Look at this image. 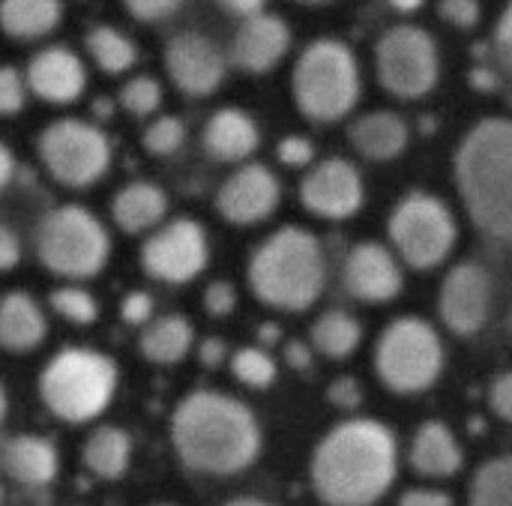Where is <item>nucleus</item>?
I'll use <instances>...</instances> for the list:
<instances>
[{
    "instance_id": "6e6d98bb",
    "label": "nucleus",
    "mask_w": 512,
    "mask_h": 506,
    "mask_svg": "<svg viewBox=\"0 0 512 506\" xmlns=\"http://www.w3.org/2000/svg\"><path fill=\"white\" fill-rule=\"evenodd\" d=\"M300 3H330V0H300Z\"/></svg>"
},
{
    "instance_id": "49530a36",
    "label": "nucleus",
    "mask_w": 512,
    "mask_h": 506,
    "mask_svg": "<svg viewBox=\"0 0 512 506\" xmlns=\"http://www.w3.org/2000/svg\"><path fill=\"white\" fill-rule=\"evenodd\" d=\"M399 506H453V498L441 489H408Z\"/></svg>"
},
{
    "instance_id": "b1692460",
    "label": "nucleus",
    "mask_w": 512,
    "mask_h": 506,
    "mask_svg": "<svg viewBox=\"0 0 512 506\" xmlns=\"http://www.w3.org/2000/svg\"><path fill=\"white\" fill-rule=\"evenodd\" d=\"M48 336V321L39 303L24 291H9L0 300V348L9 354L36 351Z\"/></svg>"
},
{
    "instance_id": "6ab92c4d",
    "label": "nucleus",
    "mask_w": 512,
    "mask_h": 506,
    "mask_svg": "<svg viewBox=\"0 0 512 506\" xmlns=\"http://www.w3.org/2000/svg\"><path fill=\"white\" fill-rule=\"evenodd\" d=\"M291 48V27L270 12L243 18L231 42V60L252 75H264L282 63Z\"/></svg>"
},
{
    "instance_id": "e433bc0d",
    "label": "nucleus",
    "mask_w": 512,
    "mask_h": 506,
    "mask_svg": "<svg viewBox=\"0 0 512 506\" xmlns=\"http://www.w3.org/2000/svg\"><path fill=\"white\" fill-rule=\"evenodd\" d=\"M438 15L459 30H471L480 21V0H441Z\"/></svg>"
},
{
    "instance_id": "ea45409f",
    "label": "nucleus",
    "mask_w": 512,
    "mask_h": 506,
    "mask_svg": "<svg viewBox=\"0 0 512 506\" xmlns=\"http://www.w3.org/2000/svg\"><path fill=\"white\" fill-rule=\"evenodd\" d=\"M153 309H156V303H153V297L147 291H132L120 303V318L129 327H144L153 318Z\"/></svg>"
},
{
    "instance_id": "f03ea898",
    "label": "nucleus",
    "mask_w": 512,
    "mask_h": 506,
    "mask_svg": "<svg viewBox=\"0 0 512 506\" xmlns=\"http://www.w3.org/2000/svg\"><path fill=\"white\" fill-rule=\"evenodd\" d=\"M258 417L234 396L195 390L171 414V447L177 459L207 477H234L261 456Z\"/></svg>"
},
{
    "instance_id": "13d9d810",
    "label": "nucleus",
    "mask_w": 512,
    "mask_h": 506,
    "mask_svg": "<svg viewBox=\"0 0 512 506\" xmlns=\"http://www.w3.org/2000/svg\"><path fill=\"white\" fill-rule=\"evenodd\" d=\"M156 506H168V504H156Z\"/></svg>"
},
{
    "instance_id": "c756f323",
    "label": "nucleus",
    "mask_w": 512,
    "mask_h": 506,
    "mask_svg": "<svg viewBox=\"0 0 512 506\" xmlns=\"http://www.w3.org/2000/svg\"><path fill=\"white\" fill-rule=\"evenodd\" d=\"M84 48L90 54V60L108 72V75H120L129 72L138 63V45L117 27L111 24H99L84 36Z\"/></svg>"
},
{
    "instance_id": "09e8293b",
    "label": "nucleus",
    "mask_w": 512,
    "mask_h": 506,
    "mask_svg": "<svg viewBox=\"0 0 512 506\" xmlns=\"http://www.w3.org/2000/svg\"><path fill=\"white\" fill-rule=\"evenodd\" d=\"M285 363L297 372H309L312 366V348L306 342H288L285 345Z\"/></svg>"
},
{
    "instance_id": "603ef678",
    "label": "nucleus",
    "mask_w": 512,
    "mask_h": 506,
    "mask_svg": "<svg viewBox=\"0 0 512 506\" xmlns=\"http://www.w3.org/2000/svg\"><path fill=\"white\" fill-rule=\"evenodd\" d=\"M222 506H273V504H267V501H261V498H231V501H225Z\"/></svg>"
},
{
    "instance_id": "f704fd0d",
    "label": "nucleus",
    "mask_w": 512,
    "mask_h": 506,
    "mask_svg": "<svg viewBox=\"0 0 512 506\" xmlns=\"http://www.w3.org/2000/svg\"><path fill=\"white\" fill-rule=\"evenodd\" d=\"M183 141H186V123L171 114L156 117L141 135V144L150 156H171L183 147Z\"/></svg>"
},
{
    "instance_id": "72a5a7b5",
    "label": "nucleus",
    "mask_w": 512,
    "mask_h": 506,
    "mask_svg": "<svg viewBox=\"0 0 512 506\" xmlns=\"http://www.w3.org/2000/svg\"><path fill=\"white\" fill-rule=\"evenodd\" d=\"M120 105L135 117H150L162 105V84L153 75H135L120 87Z\"/></svg>"
},
{
    "instance_id": "9b49d317",
    "label": "nucleus",
    "mask_w": 512,
    "mask_h": 506,
    "mask_svg": "<svg viewBox=\"0 0 512 506\" xmlns=\"http://www.w3.org/2000/svg\"><path fill=\"white\" fill-rule=\"evenodd\" d=\"M375 72L381 87L396 99H423L441 75L438 45L417 24H396L375 45Z\"/></svg>"
},
{
    "instance_id": "2f4dec72",
    "label": "nucleus",
    "mask_w": 512,
    "mask_h": 506,
    "mask_svg": "<svg viewBox=\"0 0 512 506\" xmlns=\"http://www.w3.org/2000/svg\"><path fill=\"white\" fill-rule=\"evenodd\" d=\"M231 375L252 390H267L279 378L276 360L264 348H240L231 357Z\"/></svg>"
},
{
    "instance_id": "2eb2a0df",
    "label": "nucleus",
    "mask_w": 512,
    "mask_h": 506,
    "mask_svg": "<svg viewBox=\"0 0 512 506\" xmlns=\"http://www.w3.org/2000/svg\"><path fill=\"white\" fill-rule=\"evenodd\" d=\"M165 72L183 96H210L225 81V54L210 36L186 30L168 39Z\"/></svg>"
},
{
    "instance_id": "79ce46f5",
    "label": "nucleus",
    "mask_w": 512,
    "mask_h": 506,
    "mask_svg": "<svg viewBox=\"0 0 512 506\" xmlns=\"http://www.w3.org/2000/svg\"><path fill=\"white\" fill-rule=\"evenodd\" d=\"M489 408L501 423H512V375L501 372L489 387Z\"/></svg>"
},
{
    "instance_id": "5701e85b",
    "label": "nucleus",
    "mask_w": 512,
    "mask_h": 506,
    "mask_svg": "<svg viewBox=\"0 0 512 506\" xmlns=\"http://www.w3.org/2000/svg\"><path fill=\"white\" fill-rule=\"evenodd\" d=\"M3 471L30 489H42L48 486L57 471H60V453L48 438L39 435H15L6 447H3Z\"/></svg>"
},
{
    "instance_id": "9d476101",
    "label": "nucleus",
    "mask_w": 512,
    "mask_h": 506,
    "mask_svg": "<svg viewBox=\"0 0 512 506\" xmlns=\"http://www.w3.org/2000/svg\"><path fill=\"white\" fill-rule=\"evenodd\" d=\"M36 150L51 180L66 189H87L111 168L108 135L99 126L75 117L48 123L36 141Z\"/></svg>"
},
{
    "instance_id": "4d7b16f0",
    "label": "nucleus",
    "mask_w": 512,
    "mask_h": 506,
    "mask_svg": "<svg viewBox=\"0 0 512 506\" xmlns=\"http://www.w3.org/2000/svg\"><path fill=\"white\" fill-rule=\"evenodd\" d=\"M3 495H6V492H3V483H0V504H3Z\"/></svg>"
},
{
    "instance_id": "c9c22d12",
    "label": "nucleus",
    "mask_w": 512,
    "mask_h": 506,
    "mask_svg": "<svg viewBox=\"0 0 512 506\" xmlns=\"http://www.w3.org/2000/svg\"><path fill=\"white\" fill-rule=\"evenodd\" d=\"M27 105V84L15 66H0V117H12Z\"/></svg>"
},
{
    "instance_id": "a18cd8bd",
    "label": "nucleus",
    "mask_w": 512,
    "mask_h": 506,
    "mask_svg": "<svg viewBox=\"0 0 512 506\" xmlns=\"http://www.w3.org/2000/svg\"><path fill=\"white\" fill-rule=\"evenodd\" d=\"M21 261V240L12 228L0 222V273L12 270Z\"/></svg>"
},
{
    "instance_id": "6e6552de",
    "label": "nucleus",
    "mask_w": 512,
    "mask_h": 506,
    "mask_svg": "<svg viewBox=\"0 0 512 506\" xmlns=\"http://www.w3.org/2000/svg\"><path fill=\"white\" fill-rule=\"evenodd\" d=\"M444 345L438 330L414 315H402L384 327L375 345V372L396 396H417L444 375Z\"/></svg>"
},
{
    "instance_id": "aec40b11",
    "label": "nucleus",
    "mask_w": 512,
    "mask_h": 506,
    "mask_svg": "<svg viewBox=\"0 0 512 506\" xmlns=\"http://www.w3.org/2000/svg\"><path fill=\"white\" fill-rule=\"evenodd\" d=\"M348 141L369 162H393L408 150L411 129L396 111H369L348 126Z\"/></svg>"
},
{
    "instance_id": "39448f33",
    "label": "nucleus",
    "mask_w": 512,
    "mask_h": 506,
    "mask_svg": "<svg viewBox=\"0 0 512 506\" xmlns=\"http://www.w3.org/2000/svg\"><path fill=\"white\" fill-rule=\"evenodd\" d=\"M360 63L339 39H315L303 48L291 72L294 105L306 120H345L360 102Z\"/></svg>"
},
{
    "instance_id": "5fc2aeb1",
    "label": "nucleus",
    "mask_w": 512,
    "mask_h": 506,
    "mask_svg": "<svg viewBox=\"0 0 512 506\" xmlns=\"http://www.w3.org/2000/svg\"><path fill=\"white\" fill-rule=\"evenodd\" d=\"M6 417V393H3V387H0V420Z\"/></svg>"
},
{
    "instance_id": "473e14b6",
    "label": "nucleus",
    "mask_w": 512,
    "mask_h": 506,
    "mask_svg": "<svg viewBox=\"0 0 512 506\" xmlns=\"http://www.w3.org/2000/svg\"><path fill=\"white\" fill-rule=\"evenodd\" d=\"M48 303H51V309H54L63 321H69V324H75V327H90V324L99 318V303H96V297H93L90 291L78 288V285L54 288L51 297H48Z\"/></svg>"
},
{
    "instance_id": "393cba45",
    "label": "nucleus",
    "mask_w": 512,
    "mask_h": 506,
    "mask_svg": "<svg viewBox=\"0 0 512 506\" xmlns=\"http://www.w3.org/2000/svg\"><path fill=\"white\" fill-rule=\"evenodd\" d=\"M168 216V195L156 183L135 180L123 186L111 201V219L123 234H144L162 225Z\"/></svg>"
},
{
    "instance_id": "1a4fd4ad",
    "label": "nucleus",
    "mask_w": 512,
    "mask_h": 506,
    "mask_svg": "<svg viewBox=\"0 0 512 506\" xmlns=\"http://www.w3.org/2000/svg\"><path fill=\"white\" fill-rule=\"evenodd\" d=\"M387 234L396 255L414 270L444 264L459 240L453 210L432 192H408L387 219Z\"/></svg>"
},
{
    "instance_id": "0eeeda50",
    "label": "nucleus",
    "mask_w": 512,
    "mask_h": 506,
    "mask_svg": "<svg viewBox=\"0 0 512 506\" xmlns=\"http://www.w3.org/2000/svg\"><path fill=\"white\" fill-rule=\"evenodd\" d=\"M33 243L42 267L72 282L93 279L111 258L105 225L78 204H63L45 213L36 225Z\"/></svg>"
},
{
    "instance_id": "4be33fe9",
    "label": "nucleus",
    "mask_w": 512,
    "mask_h": 506,
    "mask_svg": "<svg viewBox=\"0 0 512 506\" xmlns=\"http://www.w3.org/2000/svg\"><path fill=\"white\" fill-rule=\"evenodd\" d=\"M261 144L258 123L240 108H219L204 126V150L216 162H246Z\"/></svg>"
},
{
    "instance_id": "4c0bfd02",
    "label": "nucleus",
    "mask_w": 512,
    "mask_h": 506,
    "mask_svg": "<svg viewBox=\"0 0 512 506\" xmlns=\"http://www.w3.org/2000/svg\"><path fill=\"white\" fill-rule=\"evenodd\" d=\"M276 156H279V162L288 165V168H306V165H312V159H315V147H312V141L303 138V135H288V138L279 141Z\"/></svg>"
},
{
    "instance_id": "3c124183",
    "label": "nucleus",
    "mask_w": 512,
    "mask_h": 506,
    "mask_svg": "<svg viewBox=\"0 0 512 506\" xmlns=\"http://www.w3.org/2000/svg\"><path fill=\"white\" fill-rule=\"evenodd\" d=\"M15 177V156L6 144H0V192L12 183Z\"/></svg>"
},
{
    "instance_id": "cd10ccee",
    "label": "nucleus",
    "mask_w": 512,
    "mask_h": 506,
    "mask_svg": "<svg viewBox=\"0 0 512 506\" xmlns=\"http://www.w3.org/2000/svg\"><path fill=\"white\" fill-rule=\"evenodd\" d=\"M63 21L60 0H0V30L12 39H42Z\"/></svg>"
},
{
    "instance_id": "37998d69",
    "label": "nucleus",
    "mask_w": 512,
    "mask_h": 506,
    "mask_svg": "<svg viewBox=\"0 0 512 506\" xmlns=\"http://www.w3.org/2000/svg\"><path fill=\"white\" fill-rule=\"evenodd\" d=\"M327 399H330V405H336L342 411H354L363 402V390L354 378H336L327 390Z\"/></svg>"
},
{
    "instance_id": "864d4df0",
    "label": "nucleus",
    "mask_w": 512,
    "mask_h": 506,
    "mask_svg": "<svg viewBox=\"0 0 512 506\" xmlns=\"http://www.w3.org/2000/svg\"><path fill=\"white\" fill-rule=\"evenodd\" d=\"M399 12H414V9H420L423 6V0H390Z\"/></svg>"
},
{
    "instance_id": "de8ad7c7",
    "label": "nucleus",
    "mask_w": 512,
    "mask_h": 506,
    "mask_svg": "<svg viewBox=\"0 0 512 506\" xmlns=\"http://www.w3.org/2000/svg\"><path fill=\"white\" fill-rule=\"evenodd\" d=\"M201 363L204 366H210V369H216V366H222L225 363V357H228V348H225V342L219 339V336H210V339H204L201 342Z\"/></svg>"
},
{
    "instance_id": "a211bd4d",
    "label": "nucleus",
    "mask_w": 512,
    "mask_h": 506,
    "mask_svg": "<svg viewBox=\"0 0 512 506\" xmlns=\"http://www.w3.org/2000/svg\"><path fill=\"white\" fill-rule=\"evenodd\" d=\"M24 84L27 93L39 96L48 105H69L84 93L87 69L75 51L63 45H51L30 57L24 69Z\"/></svg>"
},
{
    "instance_id": "412c9836",
    "label": "nucleus",
    "mask_w": 512,
    "mask_h": 506,
    "mask_svg": "<svg viewBox=\"0 0 512 506\" xmlns=\"http://www.w3.org/2000/svg\"><path fill=\"white\" fill-rule=\"evenodd\" d=\"M408 462L426 480H450L462 471L465 456L453 429L441 420H429L417 429Z\"/></svg>"
},
{
    "instance_id": "f8f14e48",
    "label": "nucleus",
    "mask_w": 512,
    "mask_h": 506,
    "mask_svg": "<svg viewBox=\"0 0 512 506\" xmlns=\"http://www.w3.org/2000/svg\"><path fill=\"white\" fill-rule=\"evenodd\" d=\"M207 261H210L207 231L189 216L156 225L141 246L144 273L165 285H186L198 279Z\"/></svg>"
},
{
    "instance_id": "a878e982",
    "label": "nucleus",
    "mask_w": 512,
    "mask_h": 506,
    "mask_svg": "<svg viewBox=\"0 0 512 506\" xmlns=\"http://www.w3.org/2000/svg\"><path fill=\"white\" fill-rule=\"evenodd\" d=\"M192 345H195V330L186 315L150 318L138 339L144 360H150L156 366H174V363L186 360Z\"/></svg>"
},
{
    "instance_id": "ddd939ff",
    "label": "nucleus",
    "mask_w": 512,
    "mask_h": 506,
    "mask_svg": "<svg viewBox=\"0 0 512 506\" xmlns=\"http://www.w3.org/2000/svg\"><path fill=\"white\" fill-rule=\"evenodd\" d=\"M495 306V279L477 261H462L447 270L438 291V315L453 336H477Z\"/></svg>"
},
{
    "instance_id": "4468645a",
    "label": "nucleus",
    "mask_w": 512,
    "mask_h": 506,
    "mask_svg": "<svg viewBox=\"0 0 512 506\" xmlns=\"http://www.w3.org/2000/svg\"><path fill=\"white\" fill-rule=\"evenodd\" d=\"M363 198H366L363 174L357 171V165H351L348 159H339V156L312 165L300 183L303 207L312 216L330 219V222L357 216L363 207Z\"/></svg>"
},
{
    "instance_id": "7ed1b4c3",
    "label": "nucleus",
    "mask_w": 512,
    "mask_h": 506,
    "mask_svg": "<svg viewBox=\"0 0 512 506\" xmlns=\"http://www.w3.org/2000/svg\"><path fill=\"white\" fill-rule=\"evenodd\" d=\"M453 174L474 228L495 240L512 237V123L507 117L477 120L456 147Z\"/></svg>"
},
{
    "instance_id": "c85d7f7f",
    "label": "nucleus",
    "mask_w": 512,
    "mask_h": 506,
    "mask_svg": "<svg viewBox=\"0 0 512 506\" xmlns=\"http://www.w3.org/2000/svg\"><path fill=\"white\" fill-rule=\"evenodd\" d=\"M309 339H312V348L318 354H324L327 360H345L360 348L363 327H360V321L354 315L330 309L312 324Z\"/></svg>"
},
{
    "instance_id": "20e7f679",
    "label": "nucleus",
    "mask_w": 512,
    "mask_h": 506,
    "mask_svg": "<svg viewBox=\"0 0 512 506\" xmlns=\"http://www.w3.org/2000/svg\"><path fill=\"white\" fill-rule=\"evenodd\" d=\"M246 279L258 303L276 312H306L327 285V258L312 231L285 225L252 252Z\"/></svg>"
},
{
    "instance_id": "8fccbe9b",
    "label": "nucleus",
    "mask_w": 512,
    "mask_h": 506,
    "mask_svg": "<svg viewBox=\"0 0 512 506\" xmlns=\"http://www.w3.org/2000/svg\"><path fill=\"white\" fill-rule=\"evenodd\" d=\"M264 3H267V0H219V6L228 9V12L237 15V18H249V15L264 12Z\"/></svg>"
},
{
    "instance_id": "dca6fc26",
    "label": "nucleus",
    "mask_w": 512,
    "mask_h": 506,
    "mask_svg": "<svg viewBox=\"0 0 512 506\" xmlns=\"http://www.w3.org/2000/svg\"><path fill=\"white\" fill-rule=\"evenodd\" d=\"M282 186L261 162H243L216 192V213L231 225H258L276 213Z\"/></svg>"
},
{
    "instance_id": "a19ab883",
    "label": "nucleus",
    "mask_w": 512,
    "mask_h": 506,
    "mask_svg": "<svg viewBox=\"0 0 512 506\" xmlns=\"http://www.w3.org/2000/svg\"><path fill=\"white\" fill-rule=\"evenodd\" d=\"M123 6L138 21H165L183 6V0H123Z\"/></svg>"
},
{
    "instance_id": "58836bf2",
    "label": "nucleus",
    "mask_w": 512,
    "mask_h": 506,
    "mask_svg": "<svg viewBox=\"0 0 512 506\" xmlns=\"http://www.w3.org/2000/svg\"><path fill=\"white\" fill-rule=\"evenodd\" d=\"M204 309L213 318H228L237 309V288L231 282H210L204 288Z\"/></svg>"
},
{
    "instance_id": "f3484780",
    "label": "nucleus",
    "mask_w": 512,
    "mask_h": 506,
    "mask_svg": "<svg viewBox=\"0 0 512 506\" xmlns=\"http://www.w3.org/2000/svg\"><path fill=\"white\" fill-rule=\"evenodd\" d=\"M342 285L354 300L378 306L402 294L405 273H402L399 258L387 246L375 240H363L348 252L342 264Z\"/></svg>"
},
{
    "instance_id": "7c9ffc66",
    "label": "nucleus",
    "mask_w": 512,
    "mask_h": 506,
    "mask_svg": "<svg viewBox=\"0 0 512 506\" xmlns=\"http://www.w3.org/2000/svg\"><path fill=\"white\" fill-rule=\"evenodd\" d=\"M468 506H512L510 456H495L477 468L468 489Z\"/></svg>"
},
{
    "instance_id": "423d86ee",
    "label": "nucleus",
    "mask_w": 512,
    "mask_h": 506,
    "mask_svg": "<svg viewBox=\"0 0 512 506\" xmlns=\"http://www.w3.org/2000/svg\"><path fill=\"white\" fill-rule=\"evenodd\" d=\"M117 393V366L90 348L54 354L39 375V399L63 423L81 426L96 420Z\"/></svg>"
},
{
    "instance_id": "f257e3e1",
    "label": "nucleus",
    "mask_w": 512,
    "mask_h": 506,
    "mask_svg": "<svg viewBox=\"0 0 512 506\" xmlns=\"http://www.w3.org/2000/svg\"><path fill=\"white\" fill-rule=\"evenodd\" d=\"M399 441L390 426L354 417L333 426L309 462L312 492L324 506H375L396 483Z\"/></svg>"
},
{
    "instance_id": "bb28decb",
    "label": "nucleus",
    "mask_w": 512,
    "mask_h": 506,
    "mask_svg": "<svg viewBox=\"0 0 512 506\" xmlns=\"http://www.w3.org/2000/svg\"><path fill=\"white\" fill-rule=\"evenodd\" d=\"M84 468L99 480H120L132 462V438L120 426H99L81 450Z\"/></svg>"
},
{
    "instance_id": "c03bdc74",
    "label": "nucleus",
    "mask_w": 512,
    "mask_h": 506,
    "mask_svg": "<svg viewBox=\"0 0 512 506\" xmlns=\"http://www.w3.org/2000/svg\"><path fill=\"white\" fill-rule=\"evenodd\" d=\"M495 54H498L501 69H510L512 66V6H504V12H501V18H498V27H495Z\"/></svg>"
}]
</instances>
